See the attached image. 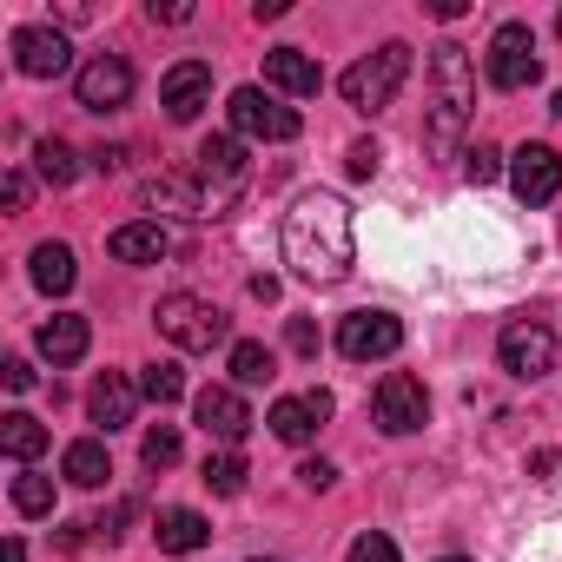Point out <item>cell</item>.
<instances>
[{"mask_svg": "<svg viewBox=\"0 0 562 562\" xmlns=\"http://www.w3.org/2000/svg\"><path fill=\"white\" fill-rule=\"evenodd\" d=\"M358 258V232H351V205L338 192H305L285 212V265L305 285H345Z\"/></svg>", "mask_w": 562, "mask_h": 562, "instance_id": "cell-1", "label": "cell"}, {"mask_svg": "<svg viewBox=\"0 0 562 562\" xmlns=\"http://www.w3.org/2000/svg\"><path fill=\"white\" fill-rule=\"evenodd\" d=\"M470 113H476V74H470V54H463L457 41H443V47L430 54V120H424L430 153H450V146L463 139Z\"/></svg>", "mask_w": 562, "mask_h": 562, "instance_id": "cell-2", "label": "cell"}, {"mask_svg": "<svg viewBox=\"0 0 562 562\" xmlns=\"http://www.w3.org/2000/svg\"><path fill=\"white\" fill-rule=\"evenodd\" d=\"M411 80V47L404 41H384V47H371L364 60H351L345 67V80H338V93H345V106L351 113H384L391 100H397V87Z\"/></svg>", "mask_w": 562, "mask_h": 562, "instance_id": "cell-3", "label": "cell"}, {"mask_svg": "<svg viewBox=\"0 0 562 562\" xmlns=\"http://www.w3.org/2000/svg\"><path fill=\"white\" fill-rule=\"evenodd\" d=\"M153 325H159V331H166L179 351H218V345H232V318H225L212 299H192V292H172V299H159Z\"/></svg>", "mask_w": 562, "mask_h": 562, "instance_id": "cell-4", "label": "cell"}, {"mask_svg": "<svg viewBox=\"0 0 562 562\" xmlns=\"http://www.w3.org/2000/svg\"><path fill=\"white\" fill-rule=\"evenodd\" d=\"M192 159H199L192 179H199V192H205V212H225V205L245 192V179H251V159H245L238 133H212V139H199Z\"/></svg>", "mask_w": 562, "mask_h": 562, "instance_id": "cell-5", "label": "cell"}, {"mask_svg": "<svg viewBox=\"0 0 562 562\" xmlns=\"http://www.w3.org/2000/svg\"><path fill=\"white\" fill-rule=\"evenodd\" d=\"M483 67H490V87H503V93L536 87V80H542V60H536V34H529V21H503V27L490 34Z\"/></svg>", "mask_w": 562, "mask_h": 562, "instance_id": "cell-6", "label": "cell"}, {"mask_svg": "<svg viewBox=\"0 0 562 562\" xmlns=\"http://www.w3.org/2000/svg\"><path fill=\"white\" fill-rule=\"evenodd\" d=\"M225 113H232V133H238V139H271V146L299 139V126H305L285 100H271L265 87H238V93L225 100Z\"/></svg>", "mask_w": 562, "mask_h": 562, "instance_id": "cell-7", "label": "cell"}, {"mask_svg": "<svg viewBox=\"0 0 562 562\" xmlns=\"http://www.w3.org/2000/svg\"><path fill=\"white\" fill-rule=\"evenodd\" d=\"M496 364H503L509 378H522V384L549 378V371H555V338H549V325H536V318H509L503 338H496Z\"/></svg>", "mask_w": 562, "mask_h": 562, "instance_id": "cell-8", "label": "cell"}, {"mask_svg": "<svg viewBox=\"0 0 562 562\" xmlns=\"http://www.w3.org/2000/svg\"><path fill=\"white\" fill-rule=\"evenodd\" d=\"M371 411H378V430H384V437H411V430L430 424V391H424L411 371H391V378L378 384Z\"/></svg>", "mask_w": 562, "mask_h": 562, "instance_id": "cell-9", "label": "cell"}, {"mask_svg": "<svg viewBox=\"0 0 562 562\" xmlns=\"http://www.w3.org/2000/svg\"><path fill=\"white\" fill-rule=\"evenodd\" d=\"M338 351H345L351 364L397 358V351H404V325H397L391 312H351V318L338 325Z\"/></svg>", "mask_w": 562, "mask_h": 562, "instance_id": "cell-10", "label": "cell"}, {"mask_svg": "<svg viewBox=\"0 0 562 562\" xmlns=\"http://www.w3.org/2000/svg\"><path fill=\"white\" fill-rule=\"evenodd\" d=\"M74 93H80L87 113H120V106L133 100V67H126V54H93V60L80 67V80H74Z\"/></svg>", "mask_w": 562, "mask_h": 562, "instance_id": "cell-11", "label": "cell"}, {"mask_svg": "<svg viewBox=\"0 0 562 562\" xmlns=\"http://www.w3.org/2000/svg\"><path fill=\"white\" fill-rule=\"evenodd\" d=\"M509 186H516V199L522 205H549L555 192H562V159H555V146H516L509 153Z\"/></svg>", "mask_w": 562, "mask_h": 562, "instance_id": "cell-12", "label": "cell"}, {"mask_svg": "<svg viewBox=\"0 0 562 562\" xmlns=\"http://www.w3.org/2000/svg\"><path fill=\"white\" fill-rule=\"evenodd\" d=\"M159 106H166V120L192 126V120L212 106V67H205V60H179V67L159 80Z\"/></svg>", "mask_w": 562, "mask_h": 562, "instance_id": "cell-13", "label": "cell"}, {"mask_svg": "<svg viewBox=\"0 0 562 562\" xmlns=\"http://www.w3.org/2000/svg\"><path fill=\"white\" fill-rule=\"evenodd\" d=\"M14 67H21L27 80H60V74L74 67V47H67L60 27H21V34H14Z\"/></svg>", "mask_w": 562, "mask_h": 562, "instance_id": "cell-14", "label": "cell"}, {"mask_svg": "<svg viewBox=\"0 0 562 562\" xmlns=\"http://www.w3.org/2000/svg\"><path fill=\"white\" fill-rule=\"evenodd\" d=\"M331 417V391H305V397H278L271 404V437L278 443H312Z\"/></svg>", "mask_w": 562, "mask_h": 562, "instance_id": "cell-15", "label": "cell"}, {"mask_svg": "<svg viewBox=\"0 0 562 562\" xmlns=\"http://www.w3.org/2000/svg\"><path fill=\"white\" fill-rule=\"evenodd\" d=\"M192 417H199L205 437H218V443H238V437L251 430V411H245V397H238L232 384H205V391L192 397Z\"/></svg>", "mask_w": 562, "mask_h": 562, "instance_id": "cell-16", "label": "cell"}, {"mask_svg": "<svg viewBox=\"0 0 562 562\" xmlns=\"http://www.w3.org/2000/svg\"><path fill=\"white\" fill-rule=\"evenodd\" d=\"M265 87L285 93V100H312V93L325 87V74H318V60H312L305 47H271V54H265Z\"/></svg>", "mask_w": 562, "mask_h": 562, "instance_id": "cell-17", "label": "cell"}, {"mask_svg": "<svg viewBox=\"0 0 562 562\" xmlns=\"http://www.w3.org/2000/svg\"><path fill=\"white\" fill-rule=\"evenodd\" d=\"M34 345H41V358L60 371V364H80V358H87V345H93V325H87L80 312H54V318L34 331Z\"/></svg>", "mask_w": 562, "mask_h": 562, "instance_id": "cell-18", "label": "cell"}, {"mask_svg": "<svg viewBox=\"0 0 562 562\" xmlns=\"http://www.w3.org/2000/svg\"><path fill=\"white\" fill-rule=\"evenodd\" d=\"M133 404H139V384H133V378H120V371L93 378V391H87V411H93V424H100L106 437L133 424Z\"/></svg>", "mask_w": 562, "mask_h": 562, "instance_id": "cell-19", "label": "cell"}, {"mask_svg": "<svg viewBox=\"0 0 562 562\" xmlns=\"http://www.w3.org/2000/svg\"><path fill=\"white\" fill-rule=\"evenodd\" d=\"M106 251H113L120 265H159V258L172 251V232H166L159 218H133V225H120V232L106 238Z\"/></svg>", "mask_w": 562, "mask_h": 562, "instance_id": "cell-20", "label": "cell"}, {"mask_svg": "<svg viewBox=\"0 0 562 562\" xmlns=\"http://www.w3.org/2000/svg\"><path fill=\"white\" fill-rule=\"evenodd\" d=\"M153 536H159V549H166V555H192V549H205L212 522H205L199 509H159Z\"/></svg>", "mask_w": 562, "mask_h": 562, "instance_id": "cell-21", "label": "cell"}, {"mask_svg": "<svg viewBox=\"0 0 562 562\" xmlns=\"http://www.w3.org/2000/svg\"><path fill=\"white\" fill-rule=\"evenodd\" d=\"M27 265H34V285H41V292H54V299H60V292H74V278H80V271H74V245H60V238L34 245V258H27Z\"/></svg>", "mask_w": 562, "mask_h": 562, "instance_id": "cell-22", "label": "cell"}, {"mask_svg": "<svg viewBox=\"0 0 562 562\" xmlns=\"http://www.w3.org/2000/svg\"><path fill=\"white\" fill-rule=\"evenodd\" d=\"M139 199H146V205H166V212H186V218H212V212H205L199 179H146V186H139Z\"/></svg>", "mask_w": 562, "mask_h": 562, "instance_id": "cell-23", "label": "cell"}, {"mask_svg": "<svg viewBox=\"0 0 562 562\" xmlns=\"http://www.w3.org/2000/svg\"><path fill=\"white\" fill-rule=\"evenodd\" d=\"M60 470H67V483H80V490H100V483L113 476V463H106V443H100V437H80V443H67Z\"/></svg>", "mask_w": 562, "mask_h": 562, "instance_id": "cell-24", "label": "cell"}, {"mask_svg": "<svg viewBox=\"0 0 562 562\" xmlns=\"http://www.w3.org/2000/svg\"><path fill=\"white\" fill-rule=\"evenodd\" d=\"M0 450H8L21 470L47 450V424L41 417H27V411H14V417H0Z\"/></svg>", "mask_w": 562, "mask_h": 562, "instance_id": "cell-25", "label": "cell"}, {"mask_svg": "<svg viewBox=\"0 0 562 562\" xmlns=\"http://www.w3.org/2000/svg\"><path fill=\"white\" fill-rule=\"evenodd\" d=\"M278 378V358H271V345H258V338H238L232 345V384H271Z\"/></svg>", "mask_w": 562, "mask_h": 562, "instance_id": "cell-26", "label": "cell"}, {"mask_svg": "<svg viewBox=\"0 0 562 562\" xmlns=\"http://www.w3.org/2000/svg\"><path fill=\"white\" fill-rule=\"evenodd\" d=\"M34 172H41L47 186H74V179H80V153H74L67 139H41V146H34Z\"/></svg>", "mask_w": 562, "mask_h": 562, "instance_id": "cell-27", "label": "cell"}, {"mask_svg": "<svg viewBox=\"0 0 562 562\" xmlns=\"http://www.w3.org/2000/svg\"><path fill=\"white\" fill-rule=\"evenodd\" d=\"M139 397H153V404H179V397H186V371H179L172 358H153V364L139 371Z\"/></svg>", "mask_w": 562, "mask_h": 562, "instance_id": "cell-28", "label": "cell"}, {"mask_svg": "<svg viewBox=\"0 0 562 562\" xmlns=\"http://www.w3.org/2000/svg\"><path fill=\"white\" fill-rule=\"evenodd\" d=\"M245 476H251V470H245L238 450H212V457H205V490H212V496H238Z\"/></svg>", "mask_w": 562, "mask_h": 562, "instance_id": "cell-29", "label": "cell"}, {"mask_svg": "<svg viewBox=\"0 0 562 562\" xmlns=\"http://www.w3.org/2000/svg\"><path fill=\"white\" fill-rule=\"evenodd\" d=\"M8 496H14L21 516H54V476H41V470H21Z\"/></svg>", "mask_w": 562, "mask_h": 562, "instance_id": "cell-30", "label": "cell"}, {"mask_svg": "<svg viewBox=\"0 0 562 562\" xmlns=\"http://www.w3.org/2000/svg\"><path fill=\"white\" fill-rule=\"evenodd\" d=\"M139 457H146V470H172L179 463V430L172 424H153L146 443H139Z\"/></svg>", "mask_w": 562, "mask_h": 562, "instance_id": "cell-31", "label": "cell"}, {"mask_svg": "<svg viewBox=\"0 0 562 562\" xmlns=\"http://www.w3.org/2000/svg\"><path fill=\"white\" fill-rule=\"evenodd\" d=\"M351 562H404V555H397V542H391L384 529H364V536L351 542Z\"/></svg>", "mask_w": 562, "mask_h": 562, "instance_id": "cell-32", "label": "cell"}, {"mask_svg": "<svg viewBox=\"0 0 562 562\" xmlns=\"http://www.w3.org/2000/svg\"><path fill=\"white\" fill-rule=\"evenodd\" d=\"M463 172H470V186H490V179L503 172V153H496V146H470V153H463Z\"/></svg>", "mask_w": 562, "mask_h": 562, "instance_id": "cell-33", "label": "cell"}, {"mask_svg": "<svg viewBox=\"0 0 562 562\" xmlns=\"http://www.w3.org/2000/svg\"><path fill=\"white\" fill-rule=\"evenodd\" d=\"M345 172H351V179H371V172H378V146H371V139H358V146L345 153Z\"/></svg>", "mask_w": 562, "mask_h": 562, "instance_id": "cell-34", "label": "cell"}, {"mask_svg": "<svg viewBox=\"0 0 562 562\" xmlns=\"http://www.w3.org/2000/svg\"><path fill=\"white\" fill-rule=\"evenodd\" d=\"M299 483H305V490H331V483H338V470H331L325 457H312V463H299Z\"/></svg>", "mask_w": 562, "mask_h": 562, "instance_id": "cell-35", "label": "cell"}, {"mask_svg": "<svg viewBox=\"0 0 562 562\" xmlns=\"http://www.w3.org/2000/svg\"><path fill=\"white\" fill-rule=\"evenodd\" d=\"M27 199H34V179L14 166V172H8V212H27Z\"/></svg>", "mask_w": 562, "mask_h": 562, "instance_id": "cell-36", "label": "cell"}, {"mask_svg": "<svg viewBox=\"0 0 562 562\" xmlns=\"http://www.w3.org/2000/svg\"><path fill=\"white\" fill-rule=\"evenodd\" d=\"M292 351H305V358L318 351V325L312 318H292Z\"/></svg>", "mask_w": 562, "mask_h": 562, "instance_id": "cell-37", "label": "cell"}, {"mask_svg": "<svg viewBox=\"0 0 562 562\" xmlns=\"http://www.w3.org/2000/svg\"><path fill=\"white\" fill-rule=\"evenodd\" d=\"M0 371H8V391H27V384H34V364H27V358H8Z\"/></svg>", "mask_w": 562, "mask_h": 562, "instance_id": "cell-38", "label": "cell"}, {"mask_svg": "<svg viewBox=\"0 0 562 562\" xmlns=\"http://www.w3.org/2000/svg\"><path fill=\"white\" fill-rule=\"evenodd\" d=\"M153 21H166V27H179V21H192V8H159V0H153V8H146Z\"/></svg>", "mask_w": 562, "mask_h": 562, "instance_id": "cell-39", "label": "cell"}, {"mask_svg": "<svg viewBox=\"0 0 562 562\" xmlns=\"http://www.w3.org/2000/svg\"><path fill=\"white\" fill-rule=\"evenodd\" d=\"M8 562H27V542L21 536H8Z\"/></svg>", "mask_w": 562, "mask_h": 562, "instance_id": "cell-40", "label": "cell"}, {"mask_svg": "<svg viewBox=\"0 0 562 562\" xmlns=\"http://www.w3.org/2000/svg\"><path fill=\"white\" fill-rule=\"evenodd\" d=\"M443 562H470V555H443Z\"/></svg>", "mask_w": 562, "mask_h": 562, "instance_id": "cell-41", "label": "cell"}, {"mask_svg": "<svg viewBox=\"0 0 562 562\" xmlns=\"http://www.w3.org/2000/svg\"><path fill=\"white\" fill-rule=\"evenodd\" d=\"M555 34H562V14H555Z\"/></svg>", "mask_w": 562, "mask_h": 562, "instance_id": "cell-42", "label": "cell"}, {"mask_svg": "<svg viewBox=\"0 0 562 562\" xmlns=\"http://www.w3.org/2000/svg\"><path fill=\"white\" fill-rule=\"evenodd\" d=\"M555 113H562V93H555Z\"/></svg>", "mask_w": 562, "mask_h": 562, "instance_id": "cell-43", "label": "cell"}]
</instances>
